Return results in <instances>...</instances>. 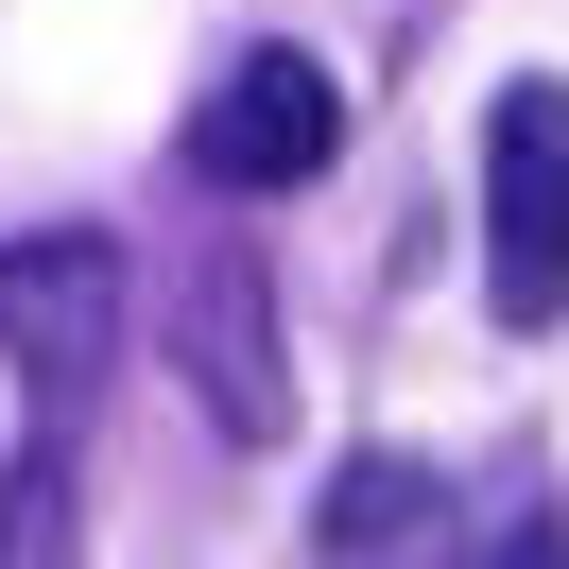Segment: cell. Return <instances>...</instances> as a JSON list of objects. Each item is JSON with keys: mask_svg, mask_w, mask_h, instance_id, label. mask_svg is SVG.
<instances>
[{"mask_svg": "<svg viewBox=\"0 0 569 569\" xmlns=\"http://www.w3.org/2000/svg\"><path fill=\"white\" fill-rule=\"evenodd\" d=\"M483 311L552 328L569 311V87L518 70L483 104Z\"/></svg>", "mask_w": 569, "mask_h": 569, "instance_id": "6da1fadb", "label": "cell"}, {"mask_svg": "<svg viewBox=\"0 0 569 569\" xmlns=\"http://www.w3.org/2000/svg\"><path fill=\"white\" fill-rule=\"evenodd\" d=\"M0 362L52 397V415H87L121 362V242L104 224H18L0 242Z\"/></svg>", "mask_w": 569, "mask_h": 569, "instance_id": "7a4b0ae2", "label": "cell"}, {"mask_svg": "<svg viewBox=\"0 0 569 569\" xmlns=\"http://www.w3.org/2000/svg\"><path fill=\"white\" fill-rule=\"evenodd\" d=\"M328 156H346V87H328V52H224V87L190 104V173L208 190H311Z\"/></svg>", "mask_w": 569, "mask_h": 569, "instance_id": "3957f363", "label": "cell"}, {"mask_svg": "<svg viewBox=\"0 0 569 569\" xmlns=\"http://www.w3.org/2000/svg\"><path fill=\"white\" fill-rule=\"evenodd\" d=\"M173 362H190V397H208L242 449L293 431V362H277V277H259V242H208L173 277Z\"/></svg>", "mask_w": 569, "mask_h": 569, "instance_id": "277c9868", "label": "cell"}, {"mask_svg": "<svg viewBox=\"0 0 569 569\" xmlns=\"http://www.w3.org/2000/svg\"><path fill=\"white\" fill-rule=\"evenodd\" d=\"M431 535H449V466L431 449H362V466L311 483V552L328 569H397V552H431Z\"/></svg>", "mask_w": 569, "mask_h": 569, "instance_id": "5b68a950", "label": "cell"}, {"mask_svg": "<svg viewBox=\"0 0 569 569\" xmlns=\"http://www.w3.org/2000/svg\"><path fill=\"white\" fill-rule=\"evenodd\" d=\"M0 569H87V483L70 466H0Z\"/></svg>", "mask_w": 569, "mask_h": 569, "instance_id": "8992f818", "label": "cell"}, {"mask_svg": "<svg viewBox=\"0 0 569 569\" xmlns=\"http://www.w3.org/2000/svg\"><path fill=\"white\" fill-rule=\"evenodd\" d=\"M500 569H569V518H518V552H500Z\"/></svg>", "mask_w": 569, "mask_h": 569, "instance_id": "52a82bcc", "label": "cell"}]
</instances>
